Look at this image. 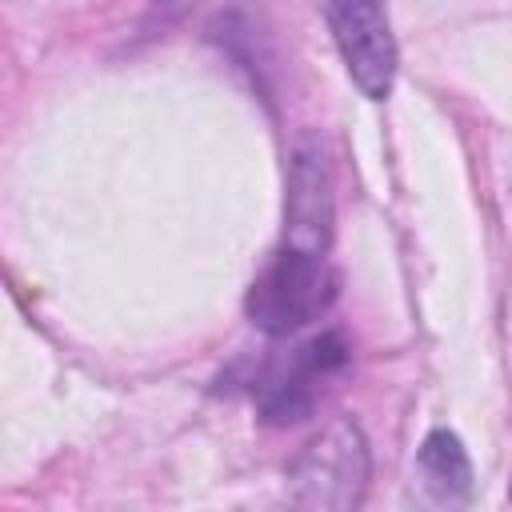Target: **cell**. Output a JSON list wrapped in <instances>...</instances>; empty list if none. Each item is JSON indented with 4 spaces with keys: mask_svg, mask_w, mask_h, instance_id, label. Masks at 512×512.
Returning a JSON list of instances; mask_svg holds the SVG:
<instances>
[{
    "mask_svg": "<svg viewBox=\"0 0 512 512\" xmlns=\"http://www.w3.org/2000/svg\"><path fill=\"white\" fill-rule=\"evenodd\" d=\"M336 272L328 268L324 252H308L296 244H284L264 272L252 280L244 296L248 320L268 336H288L312 320H320L336 300Z\"/></svg>",
    "mask_w": 512,
    "mask_h": 512,
    "instance_id": "1",
    "label": "cell"
},
{
    "mask_svg": "<svg viewBox=\"0 0 512 512\" xmlns=\"http://www.w3.org/2000/svg\"><path fill=\"white\" fill-rule=\"evenodd\" d=\"M292 500L300 508H332L348 512L360 504L368 488V444L352 420L328 424L292 464L288 472Z\"/></svg>",
    "mask_w": 512,
    "mask_h": 512,
    "instance_id": "2",
    "label": "cell"
},
{
    "mask_svg": "<svg viewBox=\"0 0 512 512\" xmlns=\"http://www.w3.org/2000/svg\"><path fill=\"white\" fill-rule=\"evenodd\" d=\"M344 364H348V344L340 332H320V336L304 340L300 348H292L280 364H272L256 380L252 396H256L260 416L268 424L308 420L324 392V380H332Z\"/></svg>",
    "mask_w": 512,
    "mask_h": 512,
    "instance_id": "3",
    "label": "cell"
},
{
    "mask_svg": "<svg viewBox=\"0 0 512 512\" xmlns=\"http://www.w3.org/2000/svg\"><path fill=\"white\" fill-rule=\"evenodd\" d=\"M340 60L368 100H384L396 80V36L384 0H320Z\"/></svg>",
    "mask_w": 512,
    "mask_h": 512,
    "instance_id": "4",
    "label": "cell"
},
{
    "mask_svg": "<svg viewBox=\"0 0 512 512\" xmlns=\"http://www.w3.org/2000/svg\"><path fill=\"white\" fill-rule=\"evenodd\" d=\"M332 172L324 164V152L312 140H300L288 164V200H284V244L328 252L332 244Z\"/></svg>",
    "mask_w": 512,
    "mask_h": 512,
    "instance_id": "5",
    "label": "cell"
},
{
    "mask_svg": "<svg viewBox=\"0 0 512 512\" xmlns=\"http://www.w3.org/2000/svg\"><path fill=\"white\" fill-rule=\"evenodd\" d=\"M416 480L428 504L436 508H460L472 496V464L468 452L460 444V436H452L448 428H436L424 436L420 452H416Z\"/></svg>",
    "mask_w": 512,
    "mask_h": 512,
    "instance_id": "6",
    "label": "cell"
}]
</instances>
